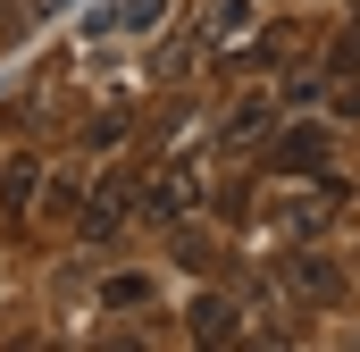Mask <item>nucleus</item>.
I'll list each match as a JSON object with an SVG mask.
<instances>
[{
    "mask_svg": "<svg viewBox=\"0 0 360 352\" xmlns=\"http://www.w3.org/2000/svg\"><path fill=\"white\" fill-rule=\"evenodd\" d=\"M285 285L302 302H344V268L327 260V252H285Z\"/></svg>",
    "mask_w": 360,
    "mask_h": 352,
    "instance_id": "1",
    "label": "nucleus"
},
{
    "mask_svg": "<svg viewBox=\"0 0 360 352\" xmlns=\"http://www.w3.org/2000/svg\"><path fill=\"white\" fill-rule=\"evenodd\" d=\"M235 336H243V310L226 294H201L193 302V344H235Z\"/></svg>",
    "mask_w": 360,
    "mask_h": 352,
    "instance_id": "2",
    "label": "nucleus"
},
{
    "mask_svg": "<svg viewBox=\"0 0 360 352\" xmlns=\"http://www.w3.org/2000/svg\"><path fill=\"white\" fill-rule=\"evenodd\" d=\"M269 168H285V176H302V168H327V134L319 126H293L285 143L269 151Z\"/></svg>",
    "mask_w": 360,
    "mask_h": 352,
    "instance_id": "3",
    "label": "nucleus"
},
{
    "mask_svg": "<svg viewBox=\"0 0 360 352\" xmlns=\"http://www.w3.org/2000/svg\"><path fill=\"white\" fill-rule=\"evenodd\" d=\"M260 134H269V101H243L226 118V143H260Z\"/></svg>",
    "mask_w": 360,
    "mask_h": 352,
    "instance_id": "4",
    "label": "nucleus"
},
{
    "mask_svg": "<svg viewBox=\"0 0 360 352\" xmlns=\"http://www.w3.org/2000/svg\"><path fill=\"white\" fill-rule=\"evenodd\" d=\"M143 294H151V285H143V277H109V285H101V302H109V310H134V302H143Z\"/></svg>",
    "mask_w": 360,
    "mask_h": 352,
    "instance_id": "5",
    "label": "nucleus"
},
{
    "mask_svg": "<svg viewBox=\"0 0 360 352\" xmlns=\"http://www.w3.org/2000/svg\"><path fill=\"white\" fill-rule=\"evenodd\" d=\"M151 210H160V218H168V210H193V176H168V184L151 193Z\"/></svg>",
    "mask_w": 360,
    "mask_h": 352,
    "instance_id": "6",
    "label": "nucleus"
},
{
    "mask_svg": "<svg viewBox=\"0 0 360 352\" xmlns=\"http://www.w3.org/2000/svg\"><path fill=\"white\" fill-rule=\"evenodd\" d=\"M117 218H126V201H117V193H101V201H92V210H84V227H92V235H109Z\"/></svg>",
    "mask_w": 360,
    "mask_h": 352,
    "instance_id": "7",
    "label": "nucleus"
}]
</instances>
